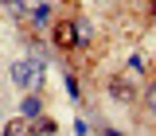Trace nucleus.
I'll use <instances>...</instances> for the list:
<instances>
[{
    "instance_id": "7",
    "label": "nucleus",
    "mask_w": 156,
    "mask_h": 136,
    "mask_svg": "<svg viewBox=\"0 0 156 136\" xmlns=\"http://www.w3.org/2000/svg\"><path fill=\"white\" fill-rule=\"evenodd\" d=\"M39 113V97H27V101H23V117H35Z\"/></svg>"
},
{
    "instance_id": "1",
    "label": "nucleus",
    "mask_w": 156,
    "mask_h": 136,
    "mask_svg": "<svg viewBox=\"0 0 156 136\" xmlns=\"http://www.w3.org/2000/svg\"><path fill=\"white\" fill-rule=\"evenodd\" d=\"M12 82H16L20 90H31L35 93L39 86H43V62L39 58H20L16 66H12Z\"/></svg>"
},
{
    "instance_id": "8",
    "label": "nucleus",
    "mask_w": 156,
    "mask_h": 136,
    "mask_svg": "<svg viewBox=\"0 0 156 136\" xmlns=\"http://www.w3.org/2000/svg\"><path fill=\"white\" fill-rule=\"evenodd\" d=\"M148 8H152V16H156V0H148Z\"/></svg>"
},
{
    "instance_id": "5",
    "label": "nucleus",
    "mask_w": 156,
    "mask_h": 136,
    "mask_svg": "<svg viewBox=\"0 0 156 136\" xmlns=\"http://www.w3.org/2000/svg\"><path fill=\"white\" fill-rule=\"evenodd\" d=\"M140 93H144V105H148V109L156 113V82H148V86H144Z\"/></svg>"
},
{
    "instance_id": "6",
    "label": "nucleus",
    "mask_w": 156,
    "mask_h": 136,
    "mask_svg": "<svg viewBox=\"0 0 156 136\" xmlns=\"http://www.w3.org/2000/svg\"><path fill=\"white\" fill-rule=\"evenodd\" d=\"M27 128H23V121H8V128H4V136H23Z\"/></svg>"
},
{
    "instance_id": "3",
    "label": "nucleus",
    "mask_w": 156,
    "mask_h": 136,
    "mask_svg": "<svg viewBox=\"0 0 156 136\" xmlns=\"http://www.w3.org/2000/svg\"><path fill=\"white\" fill-rule=\"evenodd\" d=\"M43 4V0H4V8L12 12V16H20V19H27V16H35V8Z\"/></svg>"
},
{
    "instance_id": "4",
    "label": "nucleus",
    "mask_w": 156,
    "mask_h": 136,
    "mask_svg": "<svg viewBox=\"0 0 156 136\" xmlns=\"http://www.w3.org/2000/svg\"><path fill=\"white\" fill-rule=\"evenodd\" d=\"M31 132L35 136H55V121H51V117H39L35 124H31Z\"/></svg>"
},
{
    "instance_id": "9",
    "label": "nucleus",
    "mask_w": 156,
    "mask_h": 136,
    "mask_svg": "<svg viewBox=\"0 0 156 136\" xmlns=\"http://www.w3.org/2000/svg\"><path fill=\"white\" fill-rule=\"evenodd\" d=\"M105 136H121V132H113V128H105Z\"/></svg>"
},
{
    "instance_id": "2",
    "label": "nucleus",
    "mask_w": 156,
    "mask_h": 136,
    "mask_svg": "<svg viewBox=\"0 0 156 136\" xmlns=\"http://www.w3.org/2000/svg\"><path fill=\"white\" fill-rule=\"evenodd\" d=\"M51 43H55L58 51H74L78 43V19H58L55 27H51Z\"/></svg>"
}]
</instances>
